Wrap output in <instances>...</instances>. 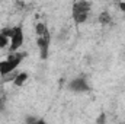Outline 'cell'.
I'll list each match as a JSON object with an SVG mask.
<instances>
[{"label":"cell","mask_w":125,"mask_h":124,"mask_svg":"<svg viewBox=\"0 0 125 124\" xmlns=\"http://www.w3.org/2000/svg\"><path fill=\"white\" fill-rule=\"evenodd\" d=\"M9 29H3L0 32V48H9Z\"/></svg>","instance_id":"obj_6"},{"label":"cell","mask_w":125,"mask_h":124,"mask_svg":"<svg viewBox=\"0 0 125 124\" xmlns=\"http://www.w3.org/2000/svg\"><path fill=\"white\" fill-rule=\"evenodd\" d=\"M99 22H100V24H103V25L109 24V22H111V15H109L108 12L100 13V16H99Z\"/></svg>","instance_id":"obj_8"},{"label":"cell","mask_w":125,"mask_h":124,"mask_svg":"<svg viewBox=\"0 0 125 124\" xmlns=\"http://www.w3.org/2000/svg\"><path fill=\"white\" fill-rule=\"evenodd\" d=\"M68 89L73 92H86V91H89V83H87L86 77H83V76L74 77L68 83Z\"/></svg>","instance_id":"obj_5"},{"label":"cell","mask_w":125,"mask_h":124,"mask_svg":"<svg viewBox=\"0 0 125 124\" xmlns=\"http://www.w3.org/2000/svg\"><path fill=\"white\" fill-rule=\"evenodd\" d=\"M90 13H92V3L89 0H76L73 3L71 18H73L74 24L82 25V24L87 22V19L90 18Z\"/></svg>","instance_id":"obj_3"},{"label":"cell","mask_w":125,"mask_h":124,"mask_svg":"<svg viewBox=\"0 0 125 124\" xmlns=\"http://www.w3.org/2000/svg\"><path fill=\"white\" fill-rule=\"evenodd\" d=\"M9 51H19L21 47L23 45L25 41V34L21 26H13L9 28Z\"/></svg>","instance_id":"obj_4"},{"label":"cell","mask_w":125,"mask_h":124,"mask_svg":"<svg viewBox=\"0 0 125 124\" xmlns=\"http://www.w3.org/2000/svg\"><path fill=\"white\" fill-rule=\"evenodd\" d=\"M26 79H28V74H26V73H19V74L13 79V83H15L16 86H22Z\"/></svg>","instance_id":"obj_7"},{"label":"cell","mask_w":125,"mask_h":124,"mask_svg":"<svg viewBox=\"0 0 125 124\" xmlns=\"http://www.w3.org/2000/svg\"><path fill=\"white\" fill-rule=\"evenodd\" d=\"M119 7H121L122 12H125V0H121V1H119Z\"/></svg>","instance_id":"obj_9"},{"label":"cell","mask_w":125,"mask_h":124,"mask_svg":"<svg viewBox=\"0 0 125 124\" xmlns=\"http://www.w3.org/2000/svg\"><path fill=\"white\" fill-rule=\"evenodd\" d=\"M26 54L21 53V51H9V54L0 62V76L6 77L9 74H12L21 64L25 60Z\"/></svg>","instance_id":"obj_2"},{"label":"cell","mask_w":125,"mask_h":124,"mask_svg":"<svg viewBox=\"0 0 125 124\" xmlns=\"http://www.w3.org/2000/svg\"><path fill=\"white\" fill-rule=\"evenodd\" d=\"M35 39H36V45H38L41 59L45 60L51 48V35L48 31V26L44 22H38L35 25Z\"/></svg>","instance_id":"obj_1"}]
</instances>
